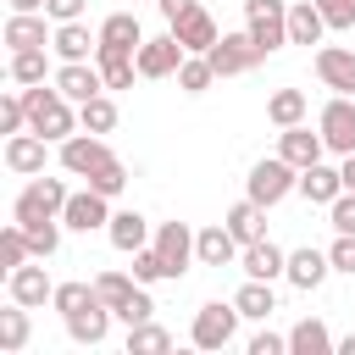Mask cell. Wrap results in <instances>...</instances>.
I'll list each match as a JSON object with an SVG mask.
<instances>
[{
  "label": "cell",
  "instance_id": "f5cc1de1",
  "mask_svg": "<svg viewBox=\"0 0 355 355\" xmlns=\"http://www.w3.org/2000/svg\"><path fill=\"white\" fill-rule=\"evenodd\" d=\"M338 172H344V189H355V155H344V166H338Z\"/></svg>",
  "mask_w": 355,
  "mask_h": 355
},
{
  "label": "cell",
  "instance_id": "6da1fadb",
  "mask_svg": "<svg viewBox=\"0 0 355 355\" xmlns=\"http://www.w3.org/2000/svg\"><path fill=\"white\" fill-rule=\"evenodd\" d=\"M22 100H28V128L33 133H44L50 144H61V139H72V128H78V111H72V100L50 83H28L22 89Z\"/></svg>",
  "mask_w": 355,
  "mask_h": 355
},
{
  "label": "cell",
  "instance_id": "5b68a950",
  "mask_svg": "<svg viewBox=\"0 0 355 355\" xmlns=\"http://www.w3.org/2000/svg\"><path fill=\"white\" fill-rule=\"evenodd\" d=\"M244 28L266 55L283 50L288 44V0H244Z\"/></svg>",
  "mask_w": 355,
  "mask_h": 355
},
{
  "label": "cell",
  "instance_id": "7a4b0ae2",
  "mask_svg": "<svg viewBox=\"0 0 355 355\" xmlns=\"http://www.w3.org/2000/svg\"><path fill=\"white\" fill-rule=\"evenodd\" d=\"M67 194H72V189H67L61 178L33 172V178L22 183V194L11 200V222H22V227H28V222H44V216H61V211H67Z\"/></svg>",
  "mask_w": 355,
  "mask_h": 355
},
{
  "label": "cell",
  "instance_id": "603a6c76",
  "mask_svg": "<svg viewBox=\"0 0 355 355\" xmlns=\"http://www.w3.org/2000/svg\"><path fill=\"white\" fill-rule=\"evenodd\" d=\"M105 239H111L122 255H133V250H144L155 233H150V222H144L139 211H111V222H105Z\"/></svg>",
  "mask_w": 355,
  "mask_h": 355
},
{
  "label": "cell",
  "instance_id": "1f68e13d",
  "mask_svg": "<svg viewBox=\"0 0 355 355\" xmlns=\"http://www.w3.org/2000/svg\"><path fill=\"white\" fill-rule=\"evenodd\" d=\"M233 305H239V316H250V322H266V316L277 311V294H272V283H261V277H244V288L233 294Z\"/></svg>",
  "mask_w": 355,
  "mask_h": 355
},
{
  "label": "cell",
  "instance_id": "44dd1931",
  "mask_svg": "<svg viewBox=\"0 0 355 355\" xmlns=\"http://www.w3.org/2000/svg\"><path fill=\"white\" fill-rule=\"evenodd\" d=\"M111 305L105 300H89L83 311H72L67 316V333H72V344H105V333H111Z\"/></svg>",
  "mask_w": 355,
  "mask_h": 355
},
{
  "label": "cell",
  "instance_id": "f907efd6",
  "mask_svg": "<svg viewBox=\"0 0 355 355\" xmlns=\"http://www.w3.org/2000/svg\"><path fill=\"white\" fill-rule=\"evenodd\" d=\"M283 349H288L283 333H255V338H250V355H283Z\"/></svg>",
  "mask_w": 355,
  "mask_h": 355
},
{
  "label": "cell",
  "instance_id": "d590c367",
  "mask_svg": "<svg viewBox=\"0 0 355 355\" xmlns=\"http://www.w3.org/2000/svg\"><path fill=\"white\" fill-rule=\"evenodd\" d=\"M216 83V67L205 61V55H183V67H178V89L183 94H205Z\"/></svg>",
  "mask_w": 355,
  "mask_h": 355
},
{
  "label": "cell",
  "instance_id": "83f0119b",
  "mask_svg": "<svg viewBox=\"0 0 355 355\" xmlns=\"http://www.w3.org/2000/svg\"><path fill=\"white\" fill-rule=\"evenodd\" d=\"M100 44H111V50H133V55H139V44H144L139 17H133V11H111V17L100 22Z\"/></svg>",
  "mask_w": 355,
  "mask_h": 355
},
{
  "label": "cell",
  "instance_id": "ba28073f",
  "mask_svg": "<svg viewBox=\"0 0 355 355\" xmlns=\"http://www.w3.org/2000/svg\"><path fill=\"white\" fill-rule=\"evenodd\" d=\"M150 244L161 250L166 277H183V272H189V261H200V250H194V227H189V222H161Z\"/></svg>",
  "mask_w": 355,
  "mask_h": 355
},
{
  "label": "cell",
  "instance_id": "c3c4849f",
  "mask_svg": "<svg viewBox=\"0 0 355 355\" xmlns=\"http://www.w3.org/2000/svg\"><path fill=\"white\" fill-rule=\"evenodd\" d=\"M327 261H333V272H349L355 277V233H338L327 244Z\"/></svg>",
  "mask_w": 355,
  "mask_h": 355
},
{
  "label": "cell",
  "instance_id": "60d3db41",
  "mask_svg": "<svg viewBox=\"0 0 355 355\" xmlns=\"http://www.w3.org/2000/svg\"><path fill=\"white\" fill-rule=\"evenodd\" d=\"M89 300H100V288H94V283H55V294H50V305H55L61 316H72V311H83Z\"/></svg>",
  "mask_w": 355,
  "mask_h": 355
},
{
  "label": "cell",
  "instance_id": "d6a6232c",
  "mask_svg": "<svg viewBox=\"0 0 355 355\" xmlns=\"http://www.w3.org/2000/svg\"><path fill=\"white\" fill-rule=\"evenodd\" d=\"M28 338H33L28 305H17V300H11V311H0V355H17V349H28Z\"/></svg>",
  "mask_w": 355,
  "mask_h": 355
},
{
  "label": "cell",
  "instance_id": "d4e9b609",
  "mask_svg": "<svg viewBox=\"0 0 355 355\" xmlns=\"http://www.w3.org/2000/svg\"><path fill=\"white\" fill-rule=\"evenodd\" d=\"M300 194H305L311 205H333V200L344 194V172L316 161V166H305V172H300Z\"/></svg>",
  "mask_w": 355,
  "mask_h": 355
},
{
  "label": "cell",
  "instance_id": "484cf974",
  "mask_svg": "<svg viewBox=\"0 0 355 355\" xmlns=\"http://www.w3.org/2000/svg\"><path fill=\"white\" fill-rule=\"evenodd\" d=\"M44 39H55V33H44L39 11H11L6 17V44L11 50H44Z\"/></svg>",
  "mask_w": 355,
  "mask_h": 355
},
{
  "label": "cell",
  "instance_id": "4dcf8cb0",
  "mask_svg": "<svg viewBox=\"0 0 355 355\" xmlns=\"http://www.w3.org/2000/svg\"><path fill=\"white\" fill-rule=\"evenodd\" d=\"M227 227H233V239L239 244H255V239H266V205H255L250 194L227 211Z\"/></svg>",
  "mask_w": 355,
  "mask_h": 355
},
{
  "label": "cell",
  "instance_id": "bcb514c9",
  "mask_svg": "<svg viewBox=\"0 0 355 355\" xmlns=\"http://www.w3.org/2000/svg\"><path fill=\"white\" fill-rule=\"evenodd\" d=\"M327 222H333V233H355V189H344V194L327 205Z\"/></svg>",
  "mask_w": 355,
  "mask_h": 355
},
{
  "label": "cell",
  "instance_id": "7c38bea8",
  "mask_svg": "<svg viewBox=\"0 0 355 355\" xmlns=\"http://www.w3.org/2000/svg\"><path fill=\"white\" fill-rule=\"evenodd\" d=\"M55 89H61L72 105H83V100L105 94V72L89 67V61H61V67H55Z\"/></svg>",
  "mask_w": 355,
  "mask_h": 355
},
{
  "label": "cell",
  "instance_id": "9c48e42d",
  "mask_svg": "<svg viewBox=\"0 0 355 355\" xmlns=\"http://www.w3.org/2000/svg\"><path fill=\"white\" fill-rule=\"evenodd\" d=\"M105 161H116V155H111V144H105L100 133H72V139H61V166H67L72 178L100 172Z\"/></svg>",
  "mask_w": 355,
  "mask_h": 355
},
{
  "label": "cell",
  "instance_id": "ee69618b",
  "mask_svg": "<svg viewBox=\"0 0 355 355\" xmlns=\"http://www.w3.org/2000/svg\"><path fill=\"white\" fill-rule=\"evenodd\" d=\"M22 128H28V100H22V94H6V100H0V133L11 139V133H22Z\"/></svg>",
  "mask_w": 355,
  "mask_h": 355
},
{
  "label": "cell",
  "instance_id": "7bdbcfd3",
  "mask_svg": "<svg viewBox=\"0 0 355 355\" xmlns=\"http://www.w3.org/2000/svg\"><path fill=\"white\" fill-rule=\"evenodd\" d=\"M133 277H139V283H161V277H166V261H161V250H155V244L133 250Z\"/></svg>",
  "mask_w": 355,
  "mask_h": 355
},
{
  "label": "cell",
  "instance_id": "f35d334b",
  "mask_svg": "<svg viewBox=\"0 0 355 355\" xmlns=\"http://www.w3.org/2000/svg\"><path fill=\"white\" fill-rule=\"evenodd\" d=\"M44 72H50V61H44V50H11V83H44Z\"/></svg>",
  "mask_w": 355,
  "mask_h": 355
},
{
  "label": "cell",
  "instance_id": "8d00e7d4",
  "mask_svg": "<svg viewBox=\"0 0 355 355\" xmlns=\"http://www.w3.org/2000/svg\"><path fill=\"white\" fill-rule=\"evenodd\" d=\"M22 261H33L28 233H22V222H6V227H0V266H6V272H17Z\"/></svg>",
  "mask_w": 355,
  "mask_h": 355
},
{
  "label": "cell",
  "instance_id": "816d5d0a",
  "mask_svg": "<svg viewBox=\"0 0 355 355\" xmlns=\"http://www.w3.org/2000/svg\"><path fill=\"white\" fill-rule=\"evenodd\" d=\"M155 6H161V17H166V22H178V17H183V11H194L200 0H155Z\"/></svg>",
  "mask_w": 355,
  "mask_h": 355
},
{
  "label": "cell",
  "instance_id": "b9f144b4",
  "mask_svg": "<svg viewBox=\"0 0 355 355\" xmlns=\"http://www.w3.org/2000/svg\"><path fill=\"white\" fill-rule=\"evenodd\" d=\"M89 189H100L105 200H116V194L128 189V166H122V161H105L100 172H89Z\"/></svg>",
  "mask_w": 355,
  "mask_h": 355
},
{
  "label": "cell",
  "instance_id": "f546056e",
  "mask_svg": "<svg viewBox=\"0 0 355 355\" xmlns=\"http://www.w3.org/2000/svg\"><path fill=\"white\" fill-rule=\"evenodd\" d=\"M305 111H311L305 89H277V94H266V122H272V128H294V122H305Z\"/></svg>",
  "mask_w": 355,
  "mask_h": 355
},
{
  "label": "cell",
  "instance_id": "3957f363",
  "mask_svg": "<svg viewBox=\"0 0 355 355\" xmlns=\"http://www.w3.org/2000/svg\"><path fill=\"white\" fill-rule=\"evenodd\" d=\"M294 189H300V166H294V161H283V155L255 161V166H250V178H244V194H250L255 205H277V200H288Z\"/></svg>",
  "mask_w": 355,
  "mask_h": 355
},
{
  "label": "cell",
  "instance_id": "4316f807",
  "mask_svg": "<svg viewBox=\"0 0 355 355\" xmlns=\"http://www.w3.org/2000/svg\"><path fill=\"white\" fill-rule=\"evenodd\" d=\"M50 44H55L61 61H89V55L100 50V33H89L83 22H55V39H50Z\"/></svg>",
  "mask_w": 355,
  "mask_h": 355
},
{
  "label": "cell",
  "instance_id": "f1b7e54d",
  "mask_svg": "<svg viewBox=\"0 0 355 355\" xmlns=\"http://www.w3.org/2000/svg\"><path fill=\"white\" fill-rule=\"evenodd\" d=\"M94 67L105 72V89H133L139 55H133V50H111V44H100V50H94Z\"/></svg>",
  "mask_w": 355,
  "mask_h": 355
},
{
  "label": "cell",
  "instance_id": "5bb4252c",
  "mask_svg": "<svg viewBox=\"0 0 355 355\" xmlns=\"http://www.w3.org/2000/svg\"><path fill=\"white\" fill-rule=\"evenodd\" d=\"M327 272H333L327 250H316V244H300V250H288V272H283V277H288L300 294L322 288V283H327Z\"/></svg>",
  "mask_w": 355,
  "mask_h": 355
},
{
  "label": "cell",
  "instance_id": "db71d44e",
  "mask_svg": "<svg viewBox=\"0 0 355 355\" xmlns=\"http://www.w3.org/2000/svg\"><path fill=\"white\" fill-rule=\"evenodd\" d=\"M11 11H44V0H11Z\"/></svg>",
  "mask_w": 355,
  "mask_h": 355
},
{
  "label": "cell",
  "instance_id": "ffe728a7",
  "mask_svg": "<svg viewBox=\"0 0 355 355\" xmlns=\"http://www.w3.org/2000/svg\"><path fill=\"white\" fill-rule=\"evenodd\" d=\"M194 250H200V266H227V261H239V239H233V227L227 222H211V227H200L194 233Z\"/></svg>",
  "mask_w": 355,
  "mask_h": 355
},
{
  "label": "cell",
  "instance_id": "8992f818",
  "mask_svg": "<svg viewBox=\"0 0 355 355\" xmlns=\"http://www.w3.org/2000/svg\"><path fill=\"white\" fill-rule=\"evenodd\" d=\"M205 61L216 67V78H239V72H255L261 61H266V50L250 39V28L244 33H222L211 50H205Z\"/></svg>",
  "mask_w": 355,
  "mask_h": 355
},
{
  "label": "cell",
  "instance_id": "9a60e30c",
  "mask_svg": "<svg viewBox=\"0 0 355 355\" xmlns=\"http://www.w3.org/2000/svg\"><path fill=\"white\" fill-rule=\"evenodd\" d=\"M6 294H11L17 305H28V311H33V305H44V300L55 294V283H50V272H44V266L22 261L17 272H6Z\"/></svg>",
  "mask_w": 355,
  "mask_h": 355
},
{
  "label": "cell",
  "instance_id": "11a10c76",
  "mask_svg": "<svg viewBox=\"0 0 355 355\" xmlns=\"http://www.w3.org/2000/svg\"><path fill=\"white\" fill-rule=\"evenodd\" d=\"M338 355H355V333H349V338H338Z\"/></svg>",
  "mask_w": 355,
  "mask_h": 355
},
{
  "label": "cell",
  "instance_id": "cb8c5ba5",
  "mask_svg": "<svg viewBox=\"0 0 355 355\" xmlns=\"http://www.w3.org/2000/svg\"><path fill=\"white\" fill-rule=\"evenodd\" d=\"M333 349H338V338L327 333L322 316H305L288 327V355H333Z\"/></svg>",
  "mask_w": 355,
  "mask_h": 355
},
{
  "label": "cell",
  "instance_id": "ab89813d",
  "mask_svg": "<svg viewBox=\"0 0 355 355\" xmlns=\"http://www.w3.org/2000/svg\"><path fill=\"white\" fill-rule=\"evenodd\" d=\"M94 288H100V300H105L111 311H122V305H128V294L139 288V277H128V272H100V277H94Z\"/></svg>",
  "mask_w": 355,
  "mask_h": 355
},
{
  "label": "cell",
  "instance_id": "7402d4cb",
  "mask_svg": "<svg viewBox=\"0 0 355 355\" xmlns=\"http://www.w3.org/2000/svg\"><path fill=\"white\" fill-rule=\"evenodd\" d=\"M327 17L316 0H288V44H322Z\"/></svg>",
  "mask_w": 355,
  "mask_h": 355
},
{
  "label": "cell",
  "instance_id": "e0dca14e",
  "mask_svg": "<svg viewBox=\"0 0 355 355\" xmlns=\"http://www.w3.org/2000/svg\"><path fill=\"white\" fill-rule=\"evenodd\" d=\"M172 33H178V44L189 50V55H205L222 33H216V17L205 11V6H194V11H183L178 22H172Z\"/></svg>",
  "mask_w": 355,
  "mask_h": 355
},
{
  "label": "cell",
  "instance_id": "681fc988",
  "mask_svg": "<svg viewBox=\"0 0 355 355\" xmlns=\"http://www.w3.org/2000/svg\"><path fill=\"white\" fill-rule=\"evenodd\" d=\"M83 6L89 0H44V17L50 22H83Z\"/></svg>",
  "mask_w": 355,
  "mask_h": 355
},
{
  "label": "cell",
  "instance_id": "d6986e66",
  "mask_svg": "<svg viewBox=\"0 0 355 355\" xmlns=\"http://www.w3.org/2000/svg\"><path fill=\"white\" fill-rule=\"evenodd\" d=\"M239 266H244V277H261V283H277V277L288 272V250H277L272 239H255V244H244V255H239Z\"/></svg>",
  "mask_w": 355,
  "mask_h": 355
},
{
  "label": "cell",
  "instance_id": "30bf717a",
  "mask_svg": "<svg viewBox=\"0 0 355 355\" xmlns=\"http://www.w3.org/2000/svg\"><path fill=\"white\" fill-rule=\"evenodd\" d=\"M105 222H111V200H105L100 189H78V194H67L61 227H72V233H94V227H105Z\"/></svg>",
  "mask_w": 355,
  "mask_h": 355
},
{
  "label": "cell",
  "instance_id": "4fadbf2b",
  "mask_svg": "<svg viewBox=\"0 0 355 355\" xmlns=\"http://www.w3.org/2000/svg\"><path fill=\"white\" fill-rule=\"evenodd\" d=\"M277 155H283V161H294V166L305 172V166H316V161L327 155V139H322V128L311 133L305 122H294V128H283V133H277Z\"/></svg>",
  "mask_w": 355,
  "mask_h": 355
},
{
  "label": "cell",
  "instance_id": "f6af8a7d",
  "mask_svg": "<svg viewBox=\"0 0 355 355\" xmlns=\"http://www.w3.org/2000/svg\"><path fill=\"white\" fill-rule=\"evenodd\" d=\"M150 316H155V300H150V294H144V283H139V288L128 294V305L116 311V322H128V327H139V322H150Z\"/></svg>",
  "mask_w": 355,
  "mask_h": 355
},
{
  "label": "cell",
  "instance_id": "2e32d148",
  "mask_svg": "<svg viewBox=\"0 0 355 355\" xmlns=\"http://www.w3.org/2000/svg\"><path fill=\"white\" fill-rule=\"evenodd\" d=\"M316 78H322L333 94H355V50L322 44V50H316Z\"/></svg>",
  "mask_w": 355,
  "mask_h": 355
},
{
  "label": "cell",
  "instance_id": "8fae6325",
  "mask_svg": "<svg viewBox=\"0 0 355 355\" xmlns=\"http://www.w3.org/2000/svg\"><path fill=\"white\" fill-rule=\"evenodd\" d=\"M183 55H189V50H183L178 33L166 28L161 39H144V44H139V78H172V72L183 67Z\"/></svg>",
  "mask_w": 355,
  "mask_h": 355
},
{
  "label": "cell",
  "instance_id": "74e56055",
  "mask_svg": "<svg viewBox=\"0 0 355 355\" xmlns=\"http://www.w3.org/2000/svg\"><path fill=\"white\" fill-rule=\"evenodd\" d=\"M161 349H172V333L166 327H155V322L128 327V355H161Z\"/></svg>",
  "mask_w": 355,
  "mask_h": 355
},
{
  "label": "cell",
  "instance_id": "e575fe53",
  "mask_svg": "<svg viewBox=\"0 0 355 355\" xmlns=\"http://www.w3.org/2000/svg\"><path fill=\"white\" fill-rule=\"evenodd\" d=\"M22 233H28V250H33V261H50V255L61 250V216H44V222H28Z\"/></svg>",
  "mask_w": 355,
  "mask_h": 355
},
{
  "label": "cell",
  "instance_id": "ac0fdd59",
  "mask_svg": "<svg viewBox=\"0 0 355 355\" xmlns=\"http://www.w3.org/2000/svg\"><path fill=\"white\" fill-rule=\"evenodd\" d=\"M44 133H33V128H22V133H11L6 139V166L17 172V178H33V172H44Z\"/></svg>",
  "mask_w": 355,
  "mask_h": 355
},
{
  "label": "cell",
  "instance_id": "836d02e7",
  "mask_svg": "<svg viewBox=\"0 0 355 355\" xmlns=\"http://www.w3.org/2000/svg\"><path fill=\"white\" fill-rule=\"evenodd\" d=\"M78 128H83V133H111V128H116V100H111V94L83 100V105H78Z\"/></svg>",
  "mask_w": 355,
  "mask_h": 355
},
{
  "label": "cell",
  "instance_id": "277c9868",
  "mask_svg": "<svg viewBox=\"0 0 355 355\" xmlns=\"http://www.w3.org/2000/svg\"><path fill=\"white\" fill-rule=\"evenodd\" d=\"M239 333V305L233 300H205L194 311V327H189V344L194 349H227Z\"/></svg>",
  "mask_w": 355,
  "mask_h": 355
},
{
  "label": "cell",
  "instance_id": "7dc6e473",
  "mask_svg": "<svg viewBox=\"0 0 355 355\" xmlns=\"http://www.w3.org/2000/svg\"><path fill=\"white\" fill-rule=\"evenodd\" d=\"M316 6H322V17H327L333 33H349L355 28V0H316Z\"/></svg>",
  "mask_w": 355,
  "mask_h": 355
},
{
  "label": "cell",
  "instance_id": "52a82bcc",
  "mask_svg": "<svg viewBox=\"0 0 355 355\" xmlns=\"http://www.w3.org/2000/svg\"><path fill=\"white\" fill-rule=\"evenodd\" d=\"M316 128H322V139H327L333 155H355V100H349V94H333V100L322 105Z\"/></svg>",
  "mask_w": 355,
  "mask_h": 355
}]
</instances>
